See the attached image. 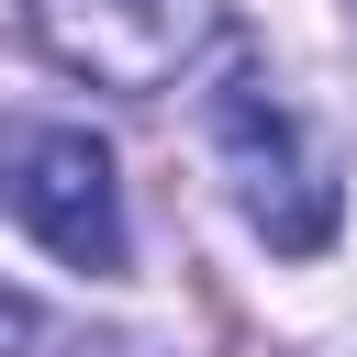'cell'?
I'll return each mask as SVG.
<instances>
[{
  "mask_svg": "<svg viewBox=\"0 0 357 357\" xmlns=\"http://www.w3.org/2000/svg\"><path fill=\"white\" fill-rule=\"evenodd\" d=\"M11 212H22V234H33L56 268H89V279L123 268V178H112V145H100L89 123H45V134L22 145Z\"/></svg>",
  "mask_w": 357,
  "mask_h": 357,
  "instance_id": "3957f363",
  "label": "cell"
},
{
  "mask_svg": "<svg viewBox=\"0 0 357 357\" xmlns=\"http://www.w3.org/2000/svg\"><path fill=\"white\" fill-rule=\"evenodd\" d=\"M212 156H223L245 223H257L279 257H312V245L335 234V178H324V156L301 145L290 100H279L257 67H223V78H212Z\"/></svg>",
  "mask_w": 357,
  "mask_h": 357,
  "instance_id": "6da1fadb",
  "label": "cell"
},
{
  "mask_svg": "<svg viewBox=\"0 0 357 357\" xmlns=\"http://www.w3.org/2000/svg\"><path fill=\"white\" fill-rule=\"evenodd\" d=\"M33 45L89 89H178L212 11L201 0H22Z\"/></svg>",
  "mask_w": 357,
  "mask_h": 357,
  "instance_id": "7a4b0ae2",
  "label": "cell"
}]
</instances>
